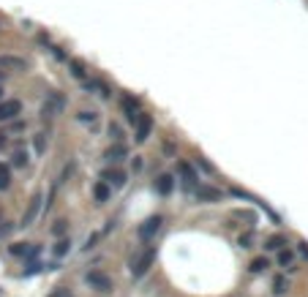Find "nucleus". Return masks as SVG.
Returning <instances> with one entry per match:
<instances>
[{"instance_id": "nucleus-1", "label": "nucleus", "mask_w": 308, "mask_h": 297, "mask_svg": "<svg viewBox=\"0 0 308 297\" xmlns=\"http://www.w3.org/2000/svg\"><path fill=\"white\" fill-rule=\"evenodd\" d=\"M153 262H155V251L145 248L142 254H136V257L131 259V275H134V278H142V275L150 270V264H153Z\"/></svg>"}, {"instance_id": "nucleus-2", "label": "nucleus", "mask_w": 308, "mask_h": 297, "mask_svg": "<svg viewBox=\"0 0 308 297\" xmlns=\"http://www.w3.org/2000/svg\"><path fill=\"white\" fill-rule=\"evenodd\" d=\"M0 68L8 74H19V71H28V60L17 55H0Z\"/></svg>"}, {"instance_id": "nucleus-3", "label": "nucleus", "mask_w": 308, "mask_h": 297, "mask_svg": "<svg viewBox=\"0 0 308 297\" xmlns=\"http://www.w3.org/2000/svg\"><path fill=\"white\" fill-rule=\"evenodd\" d=\"M136 131H134V139L136 142H148V136H150V131H153V117L150 115H139L136 117Z\"/></svg>"}, {"instance_id": "nucleus-4", "label": "nucleus", "mask_w": 308, "mask_h": 297, "mask_svg": "<svg viewBox=\"0 0 308 297\" xmlns=\"http://www.w3.org/2000/svg\"><path fill=\"white\" fill-rule=\"evenodd\" d=\"M41 191H36L33 194V199H30V204H28V210H25V216H22V227H30V224L36 221V216H38V210H41Z\"/></svg>"}, {"instance_id": "nucleus-5", "label": "nucleus", "mask_w": 308, "mask_h": 297, "mask_svg": "<svg viewBox=\"0 0 308 297\" xmlns=\"http://www.w3.org/2000/svg\"><path fill=\"white\" fill-rule=\"evenodd\" d=\"M22 112V101H17V99H8V101H3L0 104V123H6V120H14V117Z\"/></svg>"}, {"instance_id": "nucleus-6", "label": "nucleus", "mask_w": 308, "mask_h": 297, "mask_svg": "<svg viewBox=\"0 0 308 297\" xmlns=\"http://www.w3.org/2000/svg\"><path fill=\"white\" fill-rule=\"evenodd\" d=\"M88 284L93 286V289H98V292H112V278L104 275V273H98V270L88 273Z\"/></svg>"}, {"instance_id": "nucleus-7", "label": "nucleus", "mask_w": 308, "mask_h": 297, "mask_svg": "<svg viewBox=\"0 0 308 297\" xmlns=\"http://www.w3.org/2000/svg\"><path fill=\"white\" fill-rule=\"evenodd\" d=\"M60 106H63V99H60V96H49V101H44V106H41V115L55 117L60 112Z\"/></svg>"}, {"instance_id": "nucleus-8", "label": "nucleus", "mask_w": 308, "mask_h": 297, "mask_svg": "<svg viewBox=\"0 0 308 297\" xmlns=\"http://www.w3.org/2000/svg\"><path fill=\"white\" fill-rule=\"evenodd\" d=\"M196 199H199V202H218L221 191L218 188H210V186H199L196 188Z\"/></svg>"}, {"instance_id": "nucleus-9", "label": "nucleus", "mask_w": 308, "mask_h": 297, "mask_svg": "<svg viewBox=\"0 0 308 297\" xmlns=\"http://www.w3.org/2000/svg\"><path fill=\"white\" fill-rule=\"evenodd\" d=\"M101 177H104V183H107V186H115V188H120V186L125 183V175L120 172V169H107Z\"/></svg>"}, {"instance_id": "nucleus-10", "label": "nucleus", "mask_w": 308, "mask_h": 297, "mask_svg": "<svg viewBox=\"0 0 308 297\" xmlns=\"http://www.w3.org/2000/svg\"><path fill=\"white\" fill-rule=\"evenodd\" d=\"M158 229H161V218H148V221H145L142 227H139V237L148 240V237H153V234L158 232Z\"/></svg>"}, {"instance_id": "nucleus-11", "label": "nucleus", "mask_w": 308, "mask_h": 297, "mask_svg": "<svg viewBox=\"0 0 308 297\" xmlns=\"http://www.w3.org/2000/svg\"><path fill=\"white\" fill-rule=\"evenodd\" d=\"M155 188H158V194H172V188H175V177L172 175H161L158 177V183H155Z\"/></svg>"}, {"instance_id": "nucleus-12", "label": "nucleus", "mask_w": 308, "mask_h": 297, "mask_svg": "<svg viewBox=\"0 0 308 297\" xmlns=\"http://www.w3.org/2000/svg\"><path fill=\"white\" fill-rule=\"evenodd\" d=\"M123 112H125V117H128L131 123H136V117H139V115H136V104L131 99H123Z\"/></svg>"}, {"instance_id": "nucleus-13", "label": "nucleus", "mask_w": 308, "mask_h": 297, "mask_svg": "<svg viewBox=\"0 0 308 297\" xmlns=\"http://www.w3.org/2000/svg\"><path fill=\"white\" fill-rule=\"evenodd\" d=\"M123 156H125V147L120 145V142H118V145H115L112 150L107 153V158H109V161H120V158H123Z\"/></svg>"}, {"instance_id": "nucleus-14", "label": "nucleus", "mask_w": 308, "mask_h": 297, "mask_svg": "<svg viewBox=\"0 0 308 297\" xmlns=\"http://www.w3.org/2000/svg\"><path fill=\"white\" fill-rule=\"evenodd\" d=\"M95 199H98V202H107L109 199V186L107 183H98V186H95Z\"/></svg>"}, {"instance_id": "nucleus-15", "label": "nucleus", "mask_w": 308, "mask_h": 297, "mask_svg": "<svg viewBox=\"0 0 308 297\" xmlns=\"http://www.w3.org/2000/svg\"><path fill=\"white\" fill-rule=\"evenodd\" d=\"M8 183H11V172H8V166H3V164H0V191H3V188H8Z\"/></svg>"}, {"instance_id": "nucleus-16", "label": "nucleus", "mask_w": 308, "mask_h": 297, "mask_svg": "<svg viewBox=\"0 0 308 297\" xmlns=\"http://www.w3.org/2000/svg\"><path fill=\"white\" fill-rule=\"evenodd\" d=\"M55 257H65V254H68V251H71V243H68V240H60L58 245H55Z\"/></svg>"}, {"instance_id": "nucleus-17", "label": "nucleus", "mask_w": 308, "mask_h": 297, "mask_svg": "<svg viewBox=\"0 0 308 297\" xmlns=\"http://www.w3.org/2000/svg\"><path fill=\"white\" fill-rule=\"evenodd\" d=\"M281 243H284V237H270V240L265 243V248H267V251H276V248H281Z\"/></svg>"}, {"instance_id": "nucleus-18", "label": "nucleus", "mask_w": 308, "mask_h": 297, "mask_svg": "<svg viewBox=\"0 0 308 297\" xmlns=\"http://www.w3.org/2000/svg\"><path fill=\"white\" fill-rule=\"evenodd\" d=\"M25 164H28V153H14V166H25Z\"/></svg>"}, {"instance_id": "nucleus-19", "label": "nucleus", "mask_w": 308, "mask_h": 297, "mask_svg": "<svg viewBox=\"0 0 308 297\" xmlns=\"http://www.w3.org/2000/svg\"><path fill=\"white\" fill-rule=\"evenodd\" d=\"M267 267V259H254L251 262V273H259V270H265Z\"/></svg>"}, {"instance_id": "nucleus-20", "label": "nucleus", "mask_w": 308, "mask_h": 297, "mask_svg": "<svg viewBox=\"0 0 308 297\" xmlns=\"http://www.w3.org/2000/svg\"><path fill=\"white\" fill-rule=\"evenodd\" d=\"M11 254H17V257H19V254H28V245H25V243H14L11 245Z\"/></svg>"}, {"instance_id": "nucleus-21", "label": "nucleus", "mask_w": 308, "mask_h": 297, "mask_svg": "<svg viewBox=\"0 0 308 297\" xmlns=\"http://www.w3.org/2000/svg\"><path fill=\"white\" fill-rule=\"evenodd\" d=\"M273 286H276V295H284V292H286V281L284 278H276V284H273Z\"/></svg>"}, {"instance_id": "nucleus-22", "label": "nucleus", "mask_w": 308, "mask_h": 297, "mask_svg": "<svg viewBox=\"0 0 308 297\" xmlns=\"http://www.w3.org/2000/svg\"><path fill=\"white\" fill-rule=\"evenodd\" d=\"M44 136H47V134H38V136H36V150H38V153H44V147H47Z\"/></svg>"}, {"instance_id": "nucleus-23", "label": "nucleus", "mask_w": 308, "mask_h": 297, "mask_svg": "<svg viewBox=\"0 0 308 297\" xmlns=\"http://www.w3.org/2000/svg\"><path fill=\"white\" fill-rule=\"evenodd\" d=\"M52 232L58 234V237H60V234H65V221H58V224L52 227Z\"/></svg>"}, {"instance_id": "nucleus-24", "label": "nucleus", "mask_w": 308, "mask_h": 297, "mask_svg": "<svg viewBox=\"0 0 308 297\" xmlns=\"http://www.w3.org/2000/svg\"><path fill=\"white\" fill-rule=\"evenodd\" d=\"M109 136H112L115 142H120V129L118 126H109Z\"/></svg>"}, {"instance_id": "nucleus-25", "label": "nucleus", "mask_w": 308, "mask_h": 297, "mask_svg": "<svg viewBox=\"0 0 308 297\" xmlns=\"http://www.w3.org/2000/svg\"><path fill=\"white\" fill-rule=\"evenodd\" d=\"M278 262H281V264H289V262H292V254H289V251H284V254L278 257Z\"/></svg>"}, {"instance_id": "nucleus-26", "label": "nucleus", "mask_w": 308, "mask_h": 297, "mask_svg": "<svg viewBox=\"0 0 308 297\" xmlns=\"http://www.w3.org/2000/svg\"><path fill=\"white\" fill-rule=\"evenodd\" d=\"M0 96H3V88H0Z\"/></svg>"}]
</instances>
